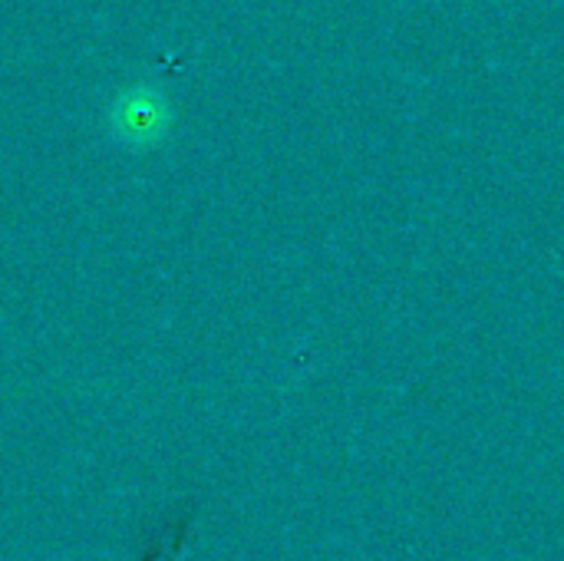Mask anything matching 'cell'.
Returning <instances> with one entry per match:
<instances>
[{
    "label": "cell",
    "instance_id": "obj_1",
    "mask_svg": "<svg viewBox=\"0 0 564 561\" xmlns=\"http://www.w3.org/2000/svg\"><path fill=\"white\" fill-rule=\"evenodd\" d=\"M172 122V106L155 86H129L116 96L109 109V126L112 132L129 142V145H152L169 132Z\"/></svg>",
    "mask_w": 564,
    "mask_h": 561
}]
</instances>
